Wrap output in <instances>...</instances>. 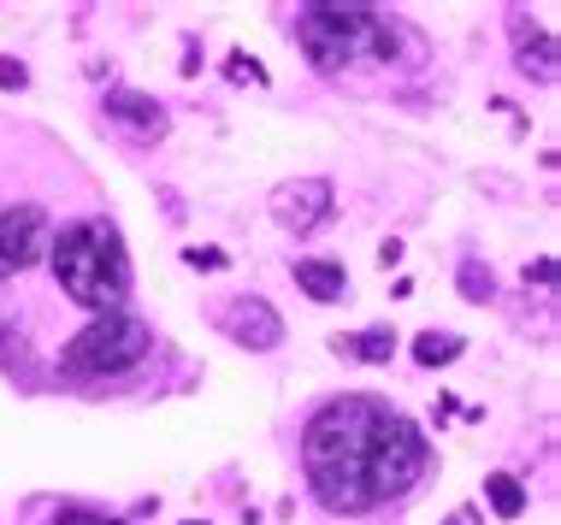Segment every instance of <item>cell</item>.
I'll return each mask as SVG.
<instances>
[{
  "mask_svg": "<svg viewBox=\"0 0 561 525\" xmlns=\"http://www.w3.org/2000/svg\"><path fill=\"white\" fill-rule=\"evenodd\" d=\"M331 213H337V189H331V178H296V183L272 189V218H278L284 230H296V237H313Z\"/></svg>",
  "mask_w": 561,
  "mask_h": 525,
  "instance_id": "6",
  "label": "cell"
},
{
  "mask_svg": "<svg viewBox=\"0 0 561 525\" xmlns=\"http://www.w3.org/2000/svg\"><path fill=\"white\" fill-rule=\"evenodd\" d=\"M455 284H462V301H497V272L479 266V260H462V272H455Z\"/></svg>",
  "mask_w": 561,
  "mask_h": 525,
  "instance_id": "14",
  "label": "cell"
},
{
  "mask_svg": "<svg viewBox=\"0 0 561 525\" xmlns=\"http://www.w3.org/2000/svg\"><path fill=\"white\" fill-rule=\"evenodd\" d=\"M154 355V331L136 313H95L60 348V372L65 378H124Z\"/></svg>",
  "mask_w": 561,
  "mask_h": 525,
  "instance_id": "4",
  "label": "cell"
},
{
  "mask_svg": "<svg viewBox=\"0 0 561 525\" xmlns=\"http://www.w3.org/2000/svg\"><path fill=\"white\" fill-rule=\"evenodd\" d=\"M290 272H296L301 296L320 301V308H331V301L349 296V272H343V260H320V254H308V260H296Z\"/></svg>",
  "mask_w": 561,
  "mask_h": 525,
  "instance_id": "9",
  "label": "cell"
},
{
  "mask_svg": "<svg viewBox=\"0 0 561 525\" xmlns=\"http://www.w3.org/2000/svg\"><path fill=\"white\" fill-rule=\"evenodd\" d=\"M402 24L384 19L379 7H343V0H313V7H296V41L313 60L320 77H349L361 60L391 65Z\"/></svg>",
  "mask_w": 561,
  "mask_h": 525,
  "instance_id": "3",
  "label": "cell"
},
{
  "mask_svg": "<svg viewBox=\"0 0 561 525\" xmlns=\"http://www.w3.org/2000/svg\"><path fill=\"white\" fill-rule=\"evenodd\" d=\"M107 119L124 124L131 136H166V107L142 90H107Z\"/></svg>",
  "mask_w": 561,
  "mask_h": 525,
  "instance_id": "8",
  "label": "cell"
},
{
  "mask_svg": "<svg viewBox=\"0 0 561 525\" xmlns=\"http://www.w3.org/2000/svg\"><path fill=\"white\" fill-rule=\"evenodd\" d=\"M53 284L65 289V301L89 313H124V296H131V254H124V237L112 218H71V225L53 230Z\"/></svg>",
  "mask_w": 561,
  "mask_h": 525,
  "instance_id": "2",
  "label": "cell"
},
{
  "mask_svg": "<svg viewBox=\"0 0 561 525\" xmlns=\"http://www.w3.org/2000/svg\"><path fill=\"white\" fill-rule=\"evenodd\" d=\"M514 53H521V77H532V83H556V36L550 31H526L521 19H514Z\"/></svg>",
  "mask_w": 561,
  "mask_h": 525,
  "instance_id": "10",
  "label": "cell"
},
{
  "mask_svg": "<svg viewBox=\"0 0 561 525\" xmlns=\"http://www.w3.org/2000/svg\"><path fill=\"white\" fill-rule=\"evenodd\" d=\"M48 248H53L48 207H36V201H12V207H0V284L24 278L31 266H41Z\"/></svg>",
  "mask_w": 561,
  "mask_h": 525,
  "instance_id": "5",
  "label": "cell"
},
{
  "mask_svg": "<svg viewBox=\"0 0 561 525\" xmlns=\"http://www.w3.org/2000/svg\"><path fill=\"white\" fill-rule=\"evenodd\" d=\"M219 331L237 348H249V355H272V348L284 343V319L272 313V301H261V296H237L231 308L219 313Z\"/></svg>",
  "mask_w": 561,
  "mask_h": 525,
  "instance_id": "7",
  "label": "cell"
},
{
  "mask_svg": "<svg viewBox=\"0 0 561 525\" xmlns=\"http://www.w3.org/2000/svg\"><path fill=\"white\" fill-rule=\"evenodd\" d=\"M231 60H237L231 65V83H266V65H254L249 53H231Z\"/></svg>",
  "mask_w": 561,
  "mask_h": 525,
  "instance_id": "18",
  "label": "cell"
},
{
  "mask_svg": "<svg viewBox=\"0 0 561 525\" xmlns=\"http://www.w3.org/2000/svg\"><path fill=\"white\" fill-rule=\"evenodd\" d=\"M31 83V65L24 60H0V90H24Z\"/></svg>",
  "mask_w": 561,
  "mask_h": 525,
  "instance_id": "17",
  "label": "cell"
},
{
  "mask_svg": "<svg viewBox=\"0 0 561 525\" xmlns=\"http://www.w3.org/2000/svg\"><path fill=\"white\" fill-rule=\"evenodd\" d=\"M467 355V337H455V331H420L414 337V360L420 367H450V360Z\"/></svg>",
  "mask_w": 561,
  "mask_h": 525,
  "instance_id": "13",
  "label": "cell"
},
{
  "mask_svg": "<svg viewBox=\"0 0 561 525\" xmlns=\"http://www.w3.org/2000/svg\"><path fill=\"white\" fill-rule=\"evenodd\" d=\"M0 343H7V319H0Z\"/></svg>",
  "mask_w": 561,
  "mask_h": 525,
  "instance_id": "22",
  "label": "cell"
},
{
  "mask_svg": "<svg viewBox=\"0 0 561 525\" xmlns=\"http://www.w3.org/2000/svg\"><path fill=\"white\" fill-rule=\"evenodd\" d=\"M183 266H195V272H225V266H231V254H225V248H183Z\"/></svg>",
  "mask_w": 561,
  "mask_h": 525,
  "instance_id": "15",
  "label": "cell"
},
{
  "mask_svg": "<svg viewBox=\"0 0 561 525\" xmlns=\"http://www.w3.org/2000/svg\"><path fill=\"white\" fill-rule=\"evenodd\" d=\"M53 525H131V520H112V514H95V508H60Z\"/></svg>",
  "mask_w": 561,
  "mask_h": 525,
  "instance_id": "16",
  "label": "cell"
},
{
  "mask_svg": "<svg viewBox=\"0 0 561 525\" xmlns=\"http://www.w3.org/2000/svg\"><path fill=\"white\" fill-rule=\"evenodd\" d=\"M443 525H485V514H479V508H473V502H467V508H455V514H450V520H443Z\"/></svg>",
  "mask_w": 561,
  "mask_h": 525,
  "instance_id": "20",
  "label": "cell"
},
{
  "mask_svg": "<svg viewBox=\"0 0 561 525\" xmlns=\"http://www.w3.org/2000/svg\"><path fill=\"white\" fill-rule=\"evenodd\" d=\"M396 331L391 325H372V331H355V337H331V348H337L343 360H361V367H391L396 355Z\"/></svg>",
  "mask_w": 561,
  "mask_h": 525,
  "instance_id": "11",
  "label": "cell"
},
{
  "mask_svg": "<svg viewBox=\"0 0 561 525\" xmlns=\"http://www.w3.org/2000/svg\"><path fill=\"white\" fill-rule=\"evenodd\" d=\"M526 284H544V289H550V284H556V260H550V254L532 260V266H526Z\"/></svg>",
  "mask_w": 561,
  "mask_h": 525,
  "instance_id": "19",
  "label": "cell"
},
{
  "mask_svg": "<svg viewBox=\"0 0 561 525\" xmlns=\"http://www.w3.org/2000/svg\"><path fill=\"white\" fill-rule=\"evenodd\" d=\"M183 525H207V520H183Z\"/></svg>",
  "mask_w": 561,
  "mask_h": 525,
  "instance_id": "23",
  "label": "cell"
},
{
  "mask_svg": "<svg viewBox=\"0 0 561 525\" xmlns=\"http://www.w3.org/2000/svg\"><path fill=\"white\" fill-rule=\"evenodd\" d=\"M431 473V443L379 396H331L301 426V478L331 514H372Z\"/></svg>",
  "mask_w": 561,
  "mask_h": 525,
  "instance_id": "1",
  "label": "cell"
},
{
  "mask_svg": "<svg viewBox=\"0 0 561 525\" xmlns=\"http://www.w3.org/2000/svg\"><path fill=\"white\" fill-rule=\"evenodd\" d=\"M379 266H384V272H391V266H402V242H396V237L379 248Z\"/></svg>",
  "mask_w": 561,
  "mask_h": 525,
  "instance_id": "21",
  "label": "cell"
},
{
  "mask_svg": "<svg viewBox=\"0 0 561 525\" xmlns=\"http://www.w3.org/2000/svg\"><path fill=\"white\" fill-rule=\"evenodd\" d=\"M485 508H491L497 520H521L526 514V485L514 473H491L485 478Z\"/></svg>",
  "mask_w": 561,
  "mask_h": 525,
  "instance_id": "12",
  "label": "cell"
}]
</instances>
